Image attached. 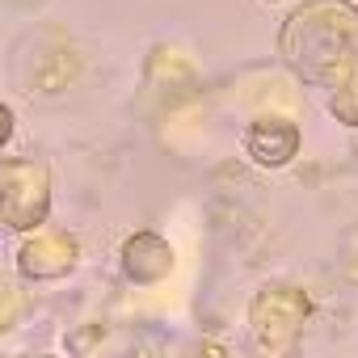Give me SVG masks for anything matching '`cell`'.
Listing matches in <instances>:
<instances>
[{
    "label": "cell",
    "mask_w": 358,
    "mask_h": 358,
    "mask_svg": "<svg viewBox=\"0 0 358 358\" xmlns=\"http://www.w3.org/2000/svg\"><path fill=\"white\" fill-rule=\"evenodd\" d=\"M282 55L308 80H354L358 68V9L345 0H312L282 30Z\"/></svg>",
    "instance_id": "1"
},
{
    "label": "cell",
    "mask_w": 358,
    "mask_h": 358,
    "mask_svg": "<svg viewBox=\"0 0 358 358\" xmlns=\"http://www.w3.org/2000/svg\"><path fill=\"white\" fill-rule=\"evenodd\" d=\"M0 215L13 228H34L47 215V177L34 164H17L5 173V190H0Z\"/></svg>",
    "instance_id": "2"
},
{
    "label": "cell",
    "mask_w": 358,
    "mask_h": 358,
    "mask_svg": "<svg viewBox=\"0 0 358 358\" xmlns=\"http://www.w3.org/2000/svg\"><path fill=\"white\" fill-rule=\"evenodd\" d=\"M245 148H249V156H253L257 164L278 169V164H287V160L299 152V131H295V122H287V118H262V122L249 127Z\"/></svg>",
    "instance_id": "3"
},
{
    "label": "cell",
    "mask_w": 358,
    "mask_h": 358,
    "mask_svg": "<svg viewBox=\"0 0 358 358\" xmlns=\"http://www.w3.org/2000/svg\"><path fill=\"white\" fill-rule=\"evenodd\" d=\"M122 266H127V274H131L135 282H156V278H164V274L173 270V253H169V245H164L160 236L139 232V236L127 241Z\"/></svg>",
    "instance_id": "4"
},
{
    "label": "cell",
    "mask_w": 358,
    "mask_h": 358,
    "mask_svg": "<svg viewBox=\"0 0 358 358\" xmlns=\"http://www.w3.org/2000/svg\"><path fill=\"white\" fill-rule=\"evenodd\" d=\"M333 114L341 118V122H358V80H345L341 89H337V97H333Z\"/></svg>",
    "instance_id": "5"
},
{
    "label": "cell",
    "mask_w": 358,
    "mask_h": 358,
    "mask_svg": "<svg viewBox=\"0 0 358 358\" xmlns=\"http://www.w3.org/2000/svg\"><path fill=\"white\" fill-rule=\"evenodd\" d=\"M9 135H13V114L0 106V148H5V139H9Z\"/></svg>",
    "instance_id": "6"
}]
</instances>
